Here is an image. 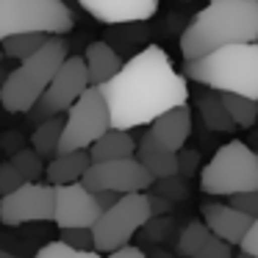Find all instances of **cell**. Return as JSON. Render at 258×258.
<instances>
[{
    "label": "cell",
    "mask_w": 258,
    "mask_h": 258,
    "mask_svg": "<svg viewBox=\"0 0 258 258\" xmlns=\"http://www.w3.org/2000/svg\"><path fill=\"white\" fill-rule=\"evenodd\" d=\"M114 128L134 131L150 125L167 108L189 100L186 78L172 67L158 45H147L122 64L117 75L100 84Z\"/></svg>",
    "instance_id": "obj_1"
},
{
    "label": "cell",
    "mask_w": 258,
    "mask_h": 258,
    "mask_svg": "<svg viewBox=\"0 0 258 258\" xmlns=\"http://www.w3.org/2000/svg\"><path fill=\"white\" fill-rule=\"evenodd\" d=\"M236 42H258V0H211L183 31L180 53L189 61Z\"/></svg>",
    "instance_id": "obj_2"
},
{
    "label": "cell",
    "mask_w": 258,
    "mask_h": 258,
    "mask_svg": "<svg viewBox=\"0 0 258 258\" xmlns=\"http://www.w3.org/2000/svg\"><path fill=\"white\" fill-rule=\"evenodd\" d=\"M186 75L217 92H236L258 100V42H236L186 61Z\"/></svg>",
    "instance_id": "obj_3"
},
{
    "label": "cell",
    "mask_w": 258,
    "mask_h": 258,
    "mask_svg": "<svg viewBox=\"0 0 258 258\" xmlns=\"http://www.w3.org/2000/svg\"><path fill=\"white\" fill-rule=\"evenodd\" d=\"M67 56V39H61V34H53L34 56L23 58L20 67L9 73L6 84L0 89V106L9 114H28L45 95Z\"/></svg>",
    "instance_id": "obj_4"
},
{
    "label": "cell",
    "mask_w": 258,
    "mask_h": 258,
    "mask_svg": "<svg viewBox=\"0 0 258 258\" xmlns=\"http://www.w3.org/2000/svg\"><path fill=\"white\" fill-rule=\"evenodd\" d=\"M200 189L211 197H230L258 189V153L239 139L222 145L200 169Z\"/></svg>",
    "instance_id": "obj_5"
},
{
    "label": "cell",
    "mask_w": 258,
    "mask_h": 258,
    "mask_svg": "<svg viewBox=\"0 0 258 258\" xmlns=\"http://www.w3.org/2000/svg\"><path fill=\"white\" fill-rule=\"evenodd\" d=\"M25 31L70 34L73 12L64 0H0V39Z\"/></svg>",
    "instance_id": "obj_6"
},
{
    "label": "cell",
    "mask_w": 258,
    "mask_h": 258,
    "mask_svg": "<svg viewBox=\"0 0 258 258\" xmlns=\"http://www.w3.org/2000/svg\"><path fill=\"white\" fill-rule=\"evenodd\" d=\"M150 217H153V208H150V197L145 191H128V195H122L92 225L97 252L111 255L117 247L128 244L136 236V230L150 222Z\"/></svg>",
    "instance_id": "obj_7"
},
{
    "label": "cell",
    "mask_w": 258,
    "mask_h": 258,
    "mask_svg": "<svg viewBox=\"0 0 258 258\" xmlns=\"http://www.w3.org/2000/svg\"><path fill=\"white\" fill-rule=\"evenodd\" d=\"M108 128H114V122H111V111H108L106 95L100 92L97 84H92L89 89L67 108L58 153L89 150Z\"/></svg>",
    "instance_id": "obj_8"
},
{
    "label": "cell",
    "mask_w": 258,
    "mask_h": 258,
    "mask_svg": "<svg viewBox=\"0 0 258 258\" xmlns=\"http://www.w3.org/2000/svg\"><path fill=\"white\" fill-rule=\"evenodd\" d=\"M92 86L89 67H86L84 56H67L64 64L58 67V73L53 75L50 86L45 89V95L39 97L34 108L28 111V119L34 125L45 122V119L56 117V114H67V108L84 95Z\"/></svg>",
    "instance_id": "obj_9"
},
{
    "label": "cell",
    "mask_w": 258,
    "mask_h": 258,
    "mask_svg": "<svg viewBox=\"0 0 258 258\" xmlns=\"http://www.w3.org/2000/svg\"><path fill=\"white\" fill-rule=\"evenodd\" d=\"M53 217H56V183L25 180L20 189L0 195V225L6 228L50 222Z\"/></svg>",
    "instance_id": "obj_10"
},
{
    "label": "cell",
    "mask_w": 258,
    "mask_h": 258,
    "mask_svg": "<svg viewBox=\"0 0 258 258\" xmlns=\"http://www.w3.org/2000/svg\"><path fill=\"white\" fill-rule=\"evenodd\" d=\"M81 180L92 191L111 189L119 191V195H128V191H147L156 183V175L136 156H125V158H111V161H92V167L84 172Z\"/></svg>",
    "instance_id": "obj_11"
},
{
    "label": "cell",
    "mask_w": 258,
    "mask_h": 258,
    "mask_svg": "<svg viewBox=\"0 0 258 258\" xmlns=\"http://www.w3.org/2000/svg\"><path fill=\"white\" fill-rule=\"evenodd\" d=\"M103 208L97 203V195L86 189L84 180L56 186V217L53 222L58 228H92L100 219Z\"/></svg>",
    "instance_id": "obj_12"
},
{
    "label": "cell",
    "mask_w": 258,
    "mask_h": 258,
    "mask_svg": "<svg viewBox=\"0 0 258 258\" xmlns=\"http://www.w3.org/2000/svg\"><path fill=\"white\" fill-rule=\"evenodd\" d=\"M92 20L106 25L147 23L158 12V0H78Z\"/></svg>",
    "instance_id": "obj_13"
},
{
    "label": "cell",
    "mask_w": 258,
    "mask_h": 258,
    "mask_svg": "<svg viewBox=\"0 0 258 258\" xmlns=\"http://www.w3.org/2000/svg\"><path fill=\"white\" fill-rule=\"evenodd\" d=\"M200 214H203L208 228H211L219 239H225L233 247L241 244V239L247 236V230H250V225H252L250 214L239 211V208L230 206V203L228 206H222V203H203Z\"/></svg>",
    "instance_id": "obj_14"
},
{
    "label": "cell",
    "mask_w": 258,
    "mask_h": 258,
    "mask_svg": "<svg viewBox=\"0 0 258 258\" xmlns=\"http://www.w3.org/2000/svg\"><path fill=\"white\" fill-rule=\"evenodd\" d=\"M230 250H233V244L219 239L206 225V219L186 225V230L178 239V252L191 258H230Z\"/></svg>",
    "instance_id": "obj_15"
},
{
    "label": "cell",
    "mask_w": 258,
    "mask_h": 258,
    "mask_svg": "<svg viewBox=\"0 0 258 258\" xmlns=\"http://www.w3.org/2000/svg\"><path fill=\"white\" fill-rule=\"evenodd\" d=\"M150 131L161 145L172 147V150H183L186 139L191 136V111L189 103H180V106H172L156 117L150 122Z\"/></svg>",
    "instance_id": "obj_16"
},
{
    "label": "cell",
    "mask_w": 258,
    "mask_h": 258,
    "mask_svg": "<svg viewBox=\"0 0 258 258\" xmlns=\"http://www.w3.org/2000/svg\"><path fill=\"white\" fill-rule=\"evenodd\" d=\"M136 158L156 175V180L169 178V175H180V161H178V150L161 145V142L153 136V131H147L142 136L139 147H136Z\"/></svg>",
    "instance_id": "obj_17"
},
{
    "label": "cell",
    "mask_w": 258,
    "mask_h": 258,
    "mask_svg": "<svg viewBox=\"0 0 258 258\" xmlns=\"http://www.w3.org/2000/svg\"><path fill=\"white\" fill-rule=\"evenodd\" d=\"M92 167V156L89 150H70V153H58L50 158L47 164V180L50 183H75L84 178V172Z\"/></svg>",
    "instance_id": "obj_18"
},
{
    "label": "cell",
    "mask_w": 258,
    "mask_h": 258,
    "mask_svg": "<svg viewBox=\"0 0 258 258\" xmlns=\"http://www.w3.org/2000/svg\"><path fill=\"white\" fill-rule=\"evenodd\" d=\"M84 58H86V67H89L92 84H97V86L111 81L114 75L122 70V58H119V53L114 50L108 42H92V45L86 47Z\"/></svg>",
    "instance_id": "obj_19"
},
{
    "label": "cell",
    "mask_w": 258,
    "mask_h": 258,
    "mask_svg": "<svg viewBox=\"0 0 258 258\" xmlns=\"http://www.w3.org/2000/svg\"><path fill=\"white\" fill-rule=\"evenodd\" d=\"M136 142L131 136V131L122 128H108L95 145L89 147L92 161H111V158H125V156H136Z\"/></svg>",
    "instance_id": "obj_20"
},
{
    "label": "cell",
    "mask_w": 258,
    "mask_h": 258,
    "mask_svg": "<svg viewBox=\"0 0 258 258\" xmlns=\"http://www.w3.org/2000/svg\"><path fill=\"white\" fill-rule=\"evenodd\" d=\"M197 108H200L203 119H206V125H208L211 131H222V134H225V131L239 128V125L233 122V117H230L228 106H225L222 95H219L217 89L203 92V95L197 97Z\"/></svg>",
    "instance_id": "obj_21"
},
{
    "label": "cell",
    "mask_w": 258,
    "mask_h": 258,
    "mask_svg": "<svg viewBox=\"0 0 258 258\" xmlns=\"http://www.w3.org/2000/svg\"><path fill=\"white\" fill-rule=\"evenodd\" d=\"M61 134H64V117L56 114V117H50V119L36 125V131L31 134V147H34L45 161H50L53 156H58Z\"/></svg>",
    "instance_id": "obj_22"
},
{
    "label": "cell",
    "mask_w": 258,
    "mask_h": 258,
    "mask_svg": "<svg viewBox=\"0 0 258 258\" xmlns=\"http://www.w3.org/2000/svg\"><path fill=\"white\" fill-rule=\"evenodd\" d=\"M50 36L53 34H47V31H25V34H12L0 42H3V50H6L9 58H20L23 61V58L34 56Z\"/></svg>",
    "instance_id": "obj_23"
},
{
    "label": "cell",
    "mask_w": 258,
    "mask_h": 258,
    "mask_svg": "<svg viewBox=\"0 0 258 258\" xmlns=\"http://www.w3.org/2000/svg\"><path fill=\"white\" fill-rule=\"evenodd\" d=\"M225 100V106H228L230 117H233V122L239 125V128H252L258 119V100H252V97L247 95H236V92H219Z\"/></svg>",
    "instance_id": "obj_24"
},
{
    "label": "cell",
    "mask_w": 258,
    "mask_h": 258,
    "mask_svg": "<svg viewBox=\"0 0 258 258\" xmlns=\"http://www.w3.org/2000/svg\"><path fill=\"white\" fill-rule=\"evenodd\" d=\"M12 161H14V167H17L20 172L25 175V180H39L42 175L47 172L45 158H42L39 153L34 150V147H25V150L12 153Z\"/></svg>",
    "instance_id": "obj_25"
},
{
    "label": "cell",
    "mask_w": 258,
    "mask_h": 258,
    "mask_svg": "<svg viewBox=\"0 0 258 258\" xmlns=\"http://www.w3.org/2000/svg\"><path fill=\"white\" fill-rule=\"evenodd\" d=\"M36 255H39V258H95L97 252L78 250L75 244H70V241H64L61 236H58L56 241H50V244L39 247V250H36Z\"/></svg>",
    "instance_id": "obj_26"
},
{
    "label": "cell",
    "mask_w": 258,
    "mask_h": 258,
    "mask_svg": "<svg viewBox=\"0 0 258 258\" xmlns=\"http://www.w3.org/2000/svg\"><path fill=\"white\" fill-rule=\"evenodd\" d=\"M61 230V239L70 241V244H75L78 250H86V252H97L95 247V233H92V228H58Z\"/></svg>",
    "instance_id": "obj_27"
},
{
    "label": "cell",
    "mask_w": 258,
    "mask_h": 258,
    "mask_svg": "<svg viewBox=\"0 0 258 258\" xmlns=\"http://www.w3.org/2000/svg\"><path fill=\"white\" fill-rule=\"evenodd\" d=\"M23 183H25V175L14 167L12 158L6 164H0V195H9V191L20 189Z\"/></svg>",
    "instance_id": "obj_28"
},
{
    "label": "cell",
    "mask_w": 258,
    "mask_h": 258,
    "mask_svg": "<svg viewBox=\"0 0 258 258\" xmlns=\"http://www.w3.org/2000/svg\"><path fill=\"white\" fill-rule=\"evenodd\" d=\"M230 206H236L239 211H244L252 219H258V189H247V191H239V195H230Z\"/></svg>",
    "instance_id": "obj_29"
},
{
    "label": "cell",
    "mask_w": 258,
    "mask_h": 258,
    "mask_svg": "<svg viewBox=\"0 0 258 258\" xmlns=\"http://www.w3.org/2000/svg\"><path fill=\"white\" fill-rule=\"evenodd\" d=\"M180 178H183V175H169V178H161V180H158V191H161L164 197H169L172 203L183 200L186 189H183V183H180Z\"/></svg>",
    "instance_id": "obj_30"
},
{
    "label": "cell",
    "mask_w": 258,
    "mask_h": 258,
    "mask_svg": "<svg viewBox=\"0 0 258 258\" xmlns=\"http://www.w3.org/2000/svg\"><path fill=\"white\" fill-rule=\"evenodd\" d=\"M239 250L244 252V255L258 258V219H252V225H250V230H247V236L241 239Z\"/></svg>",
    "instance_id": "obj_31"
},
{
    "label": "cell",
    "mask_w": 258,
    "mask_h": 258,
    "mask_svg": "<svg viewBox=\"0 0 258 258\" xmlns=\"http://www.w3.org/2000/svg\"><path fill=\"white\" fill-rule=\"evenodd\" d=\"M178 161H180V175L189 178V175H195V167H197V161H200V156H197V153H180L178 150Z\"/></svg>",
    "instance_id": "obj_32"
},
{
    "label": "cell",
    "mask_w": 258,
    "mask_h": 258,
    "mask_svg": "<svg viewBox=\"0 0 258 258\" xmlns=\"http://www.w3.org/2000/svg\"><path fill=\"white\" fill-rule=\"evenodd\" d=\"M150 197V208H153V217H156V214H167L169 208H172V200H169V197H164L161 191H158V197L156 195H147Z\"/></svg>",
    "instance_id": "obj_33"
},
{
    "label": "cell",
    "mask_w": 258,
    "mask_h": 258,
    "mask_svg": "<svg viewBox=\"0 0 258 258\" xmlns=\"http://www.w3.org/2000/svg\"><path fill=\"white\" fill-rule=\"evenodd\" d=\"M145 255V250L142 247H136V244H122V247H117V250L111 252V258H142Z\"/></svg>",
    "instance_id": "obj_34"
},
{
    "label": "cell",
    "mask_w": 258,
    "mask_h": 258,
    "mask_svg": "<svg viewBox=\"0 0 258 258\" xmlns=\"http://www.w3.org/2000/svg\"><path fill=\"white\" fill-rule=\"evenodd\" d=\"M6 78H9V73H3V70H0V89H3V84H6Z\"/></svg>",
    "instance_id": "obj_35"
},
{
    "label": "cell",
    "mask_w": 258,
    "mask_h": 258,
    "mask_svg": "<svg viewBox=\"0 0 258 258\" xmlns=\"http://www.w3.org/2000/svg\"><path fill=\"white\" fill-rule=\"evenodd\" d=\"M3 58H6V50H3V42H0V64H3Z\"/></svg>",
    "instance_id": "obj_36"
},
{
    "label": "cell",
    "mask_w": 258,
    "mask_h": 258,
    "mask_svg": "<svg viewBox=\"0 0 258 258\" xmlns=\"http://www.w3.org/2000/svg\"><path fill=\"white\" fill-rule=\"evenodd\" d=\"M0 258H9V252H6V250H3V247H0Z\"/></svg>",
    "instance_id": "obj_37"
}]
</instances>
